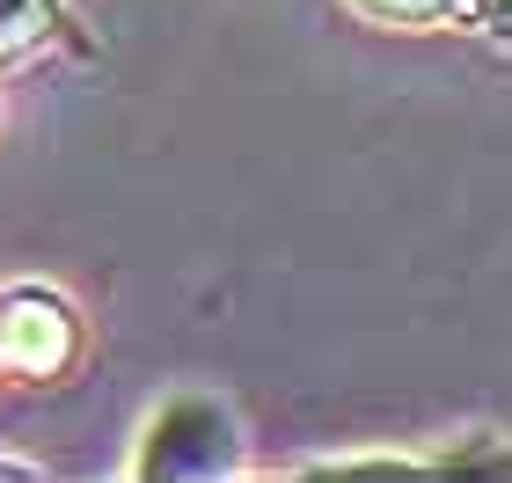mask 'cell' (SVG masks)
Returning a JSON list of instances; mask_svg holds the SVG:
<instances>
[{"mask_svg": "<svg viewBox=\"0 0 512 483\" xmlns=\"http://www.w3.org/2000/svg\"><path fill=\"white\" fill-rule=\"evenodd\" d=\"M0 337H8V352L22 366H59L66 359V315H59V301H44V293H15V301L0 308Z\"/></svg>", "mask_w": 512, "mask_h": 483, "instance_id": "cell-1", "label": "cell"}, {"mask_svg": "<svg viewBox=\"0 0 512 483\" xmlns=\"http://www.w3.org/2000/svg\"><path fill=\"white\" fill-rule=\"evenodd\" d=\"M37 22H44V0H0V44L30 37Z\"/></svg>", "mask_w": 512, "mask_h": 483, "instance_id": "cell-2", "label": "cell"}, {"mask_svg": "<svg viewBox=\"0 0 512 483\" xmlns=\"http://www.w3.org/2000/svg\"><path fill=\"white\" fill-rule=\"evenodd\" d=\"M498 30H512V0H498Z\"/></svg>", "mask_w": 512, "mask_h": 483, "instance_id": "cell-3", "label": "cell"}]
</instances>
